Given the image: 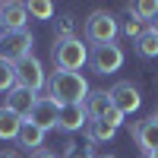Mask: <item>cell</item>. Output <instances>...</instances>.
Masks as SVG:
<instances>
[{
  "label": "cell",
  "mask_w": 158,
  "mask_h": 158,
  "mask_svg": "<svg viewBox=\"0 0 158 158\" xmlns=\"http://www.w3.org/2000/svg\"><path fill=\"white\" fill-rule=\"evenodd\" d=\"M149 158H158V152H152V155H149Z\"/></svg>",
  "instance_id": "cell-27"
},
{
  "label": "cell",
  "mask_w": 158,
  "mask_h": 158,
  "mask_svg": "<svg viewBox=\"0 0 158 158\" xmlns=\"http://www.w3.org/2000/svg\"><path fill=\"white\" fill-rule=\"evenodd\" d=\"M85 133H89L92 142H108V139H114L117 127H114L111 120H104V117H98V120H89V123H85Z\"/></svg>",
  "instance_id": "cell-16"
},
{
  "label": "cell",
  "mask_w": 158,
  "mask_h": 158,
  "mask_svg": "<svg viewBox=\"0 0 158 158\" xmlns=\"http://www.w3.org/2000/svg\"><path fill=\"white\" fill-rule=\"evenodd\" d=\"M0 158H19L16 152H0Z\"/></svg>",
  "instance_id": "cell-24"
},
{
  "label": "cell",
  "mask_w": 158,
  "mask_h": 158,
  "mask_svg": "<svg viewBox=\"0 0 158 158\" xmlns=\"http://www.w3.org/2000/svg\"><path fill=\"white\" fill-rule=\"evenodd\" d=\"M51 98H54L60 108L63 104H82L89 98V82L82 79V73H67V70H54V76H51Z\"/></svg>",
  "instance_id": "cell-1"
},
{
  "label": "cell",
  "mask_w": 158,
  "mask_h": 158,
  "mask_svg": "<svg viewBox=\"0 0 158 158\" xmlns=\"http://www.w3.org/2000/svg\"><path fill=\"white\" fill-rule=\"evenodd\" d=\"M25 10L35 19H51L54 16V3H48V0H32V3H25Z\"/></svg>",
  "instance_id": "cell-20"
},
{
  "label": "cell",
  "mask_w": 158,
  "mask_h": 158,
  "mask_svg": "<svg viewBox=\"0 0 158 158\" xmlns=\"http://www.w3.org/2000/svg\"><path fill=\"white\" fill-rule=\"evenodd\" d=\"M0 57L10 63H19L25 57H32V35L29 32H3L0 35Z\"/></svg>",
  "instance_id": "cell-4"
},
{
  "label": "cell",
  "mask_w": 158,
  "mask_h": 158,
  "mask_svg": "<svg viewBox=\"0 0 158 158\" xmlns=\"http://www.w3.org/2000/svg\"><path fill=\"white\" fill-rule=\"evenodd\" d=\"M82 104H85L89 120H98V117H104L111 111V95H108V92H89V98Z\"/></svg>",
  "instance_id": "cell-13"
},
{
  "label": "cell",
  "mask_w": 158,
  "mask_h": 158,
  "mask_svg": "<svg viewBox=\"0 0 158 158\" xmlns=\"http://www.w3.org/2000/svg\"><path fill=\"white\" fill-rule=\"evenodd\" d=\"M29 123H35L38 130H57V123H60V104L51 98V95H41L35 101V108H32V114L25 117Z\"/></svg>",
  "instance_id": "cell-6"
},
{
  "label": "cell",
  "mask_w": 158,
  "mask_h": 158,
  "mask_svg": "<svg viewBox=\"0 0 158 158\" xmlns=\"http://www.w3.org/2000/svg\"><path fill=\"white\" fill-rule=\"evenodd\" d=\"M104 158H114V155H104Z\"/></svg>",
  "instance_id": "cell-28"
},
{
  "label": "cell",
  "mask_w": 158,
  "mask_h": 158,
  "mask_svg": "<svg viewBox=\"0 0 158 158\" xmlns=\"http://www.w3.org/2000/svg\"><path fill=\"white\" fill-rule=\"evenodd\" d=\"M123 32H127L130 38H139L142 32H146V29H142V19H136V16H130V19L123 22Z\"/></svg>",
  "instance_id": "cell-22"
},
{
  "label": "cell",
  "mask_w": 158,
  "mask_h": 158,
  "mask_svg": "<svg viewBox=\"0 0 158 158\" xmlns=\"http://www.w3.org/2000/svg\"><path fill=\"white\" fill-rule=\"evenodd\" d=\"M10 89H16V63L0 57V92H10Z\"/></svg>",
  "instance_id": "cell-18"
},
{
  "label": "cell",
  "mask_w": 158,
  "mask_h": 158,
  "mask_svg": "<svg viewBox=\"0 0 158 158\" xmlns=\"http://www.w3.org/2000/svg\"><path fill=\"white\" fill-rule=\"evenodd\" d=\"M133 136H136V142H139V149H146L149 155L158 152V114L139 120V123L133 127Z\"/></svg>",
  "instance_id": "cell-10"
},
{
  "label": "cell",
  "mask_w": 158,
  "mask_h": 158,
  "mask_svg": "<svg viewBox=\"0 0 158 158\" xmlns=\"http://www.w3.org/2000/svg\"><path fill=\"white\" fill-rule=\"evenodd\" d=\"M51 57H54L57 70L76 73V70H82V63H89V48L82 44V38H57Z\"/></svg>",
  "instance_id": "cell-2"
},
{
  "label": "cell",
  "mask_w": 158,
  "mask_h": 158,
  "mask_svg": "<svg viewBox=\"0 0 158 158\" xmlns=\"http://www.w3.org/2000/svg\"><path fill=\"white\" fill-rule=\"evenodd\" d=\"M111 108L114 111H120L123 117L127 114H133V111H139V104H142V98H139V89L133 85V82H117V85H111Z\"/></svg>",
  "instance_id": "cell-7"
},
{
  "label": "cell",
  "mask_w": 158,
  "mask_h": 158,
  "mask_svg": "<svg viewBox=\"0 0 158 158\" xmlns=\"http://www.w3.org/2000/svg\"><path fill=\"white\" fill-rule=\"evenodd\" d=\"M89 63H92V70H95V73L111 76V73H117V70L123 67V51L117 48L114 41H111V44H98V48L89 54Z\"/></svg>",
  "instance_id": "cell-5"
},
{
  "label": "cell",
  "mask_w": 158,
  "mask_h": 158,
  "mask_svg": "<svg viewBox=\"0 0 158 158\" xmlns=\"http://www.w3.org/2000/svg\"><path fill=\"white\" fill-rule=\"evenodd\" d=\"M35 101H38V95H35V92H29V89L16 85V89H10V92H6V104H3V108H10L16 117H22V120H25V117L32 114Z\"/></svg>",
  "instance_id": "cell-9"
},
{
  "label": "cell",
  "mask_w": 158,
  "mask_h": 158,
  "mask_svg": "<svg viewBox=\"0 0 158 158\" xmlns=\"http://www.w3.org/2000/svg\"><path fill=\"white\" fill-rule=\"evenodd\" d=\"M63 158H95V152H92V146H82V142H70V149Z\"/></svg>",
  "instance_id": "cell-21"
},
{
  "label": "cell",
  "mask_w": 158,
  "mask_h": 158,
  "mask_svg": "<svg viewBox=\"0 0 158 158\" xmlns=\"http://www.w3.org/2000/svg\"><path fill=\"white\" fill-rule=\"evenodd\" d=\"M32 158H57V155L48 152V149H38V152H32Z\"/></svg>",
  "instance_id": "cell-23"
},
{
  "label": "cell",
  "mask_w": 158,
  "mask_h": 158,
  "mask_svg": "<svg viewBox=\"0 0 158 158\" xmlns=\"http://www.w3.org/2000/svg\"><path fill=\"white\" fill-rule=\"evenodd\" d=\"M0 13H3L6 32H22L25 22H29V10H25V3H0Z\"/></svg>",
  "instance_id": "cell-12"
},
{
  "label": "cell",
  "mask_w": 158,
  "mask_h": 158,
  "mask_svg": "<svg viewBox=\"0 0 158 158\" xmlns=\"http://www.w3.org/2000/svg\"><path fill=\"white\" fill-rule=\"evenodd\" d=\"M152 32H158V13H155V19H152Z\"/></svg>",
  "instance_id": "cell-25"
},
{
  "label": "cell",
  "mask_w": 158,
  "mask_h": 158,
  "mask_svg": "<svg viewBox=\"0 0 158 158\" xmlns=\"http://www.w3.org/2000/svg\"><path fill=\"white\" fill-rule=\"evenodd\" d=\"M19 146H25L29 152H38L41 149V142H44V130H38L35 123H29V120H22V130H19Z\"/></svg>",
  "instance_id": "cell-15"
},
{
  "label": "cell",
  "mask_w": 158,
  "mask_h": 158,
  "mask_svg": "<svg viewBox=\"0 0 158 158\" xmlns=\"http://www.w3.org/2000/svg\"><path fill=\"white\" fill-rule=\"evenodd\" d=\"M44 82H48L44 67H41L35 57H25V60L16 63V85L29 89V92H38V89H44Z\"/></svg>",
  "instance_id": "cell-8"
},
{
  "label": "cell",
  "mask_w": 158,
  "mask_h": 158,
  "mask_svg": "<svg viewBox=\"0 0 158 158\" xmlns=\"http://www.w3.org/2000/svg\"><path fill=\"white\" fill-rule=\"evenodd\" d=\"M19 130H22V117H16L10 108H0V139H3V142L16 139Z\"/></svg>",
  "instance_id": "cell-14"
},
{
  "label": "cell",
  "mask_w": 158,
  "mask_h": 158,
  "mask_svg": "<svg viewBox=\"0 0 158 158\" xmlns=\"http://www.w3.org/2000/svg\"><path fill=\"white\" fill-rule=\"evenodd\" d=\"M130 13H133L136 19H155V13H158V3L155 0H139V3H130Z\"/></svg>",
  "instance_id": "cell-19"
},
{
  "label": "cell",
  "mask_w": 158,
  "mask_h": 158,
  "mask_svg": "<svg viewBox=\"0 0 158 158\" xmlns=\"http://www.w3.org/2000/svg\"><path fill=\"white\" fill-rule=\"evenodd\" d=\"M136 51H139V57H158V32L146 29L136 38Z\"/></svg>",
  "instance_id": "cell-17"
},
{
  "label": "cell",
  "mask_w": 158,
  "mask_h": 158,
  "mask_svg": "<svg viewBox=\"0 0 158 158\" xmlns=\"http://www.w3.org/2000/svg\"><path fill=\"white\" fill-rule=\"evenodd\" d=\"M6 32V25H3V13H0V35H3Z\"/></svg>",
  "instance_id": "cell-26"
},
{
  "label": "cell",
  "mask_w": 158,
  "mask_h": 158,
  "mask_svg": "<svg viewBox=\"0 0 158 158\" xmlns=\"http://www.w3.org/2000/svg\"><path fill=\"white\" fill-rule=\"evenodd\" d=\"M117 32H120V29H117V19L111 16L108 10H95V13L85 19V38H89L95 48H98V44H111L114 38H117Z\"/></svg>",
  "instance_id": "cell-3"
},
{
  "label": "cell",
  "mask_w": 158,
  "mask_h": 158,
  "mask_svg": "<svg viewBox=\"0 0 158 158\" xmlns=\"http://www.w3.org/2000/svg\"><path fill=\"white\" fill-rule=\"evenodd\" d=\"M89 123V114H85V104H63L60 108V130H67V133H73V130H82Z\"/></svg>",
  "instance_id": "cell-11"
}]
</instances>
